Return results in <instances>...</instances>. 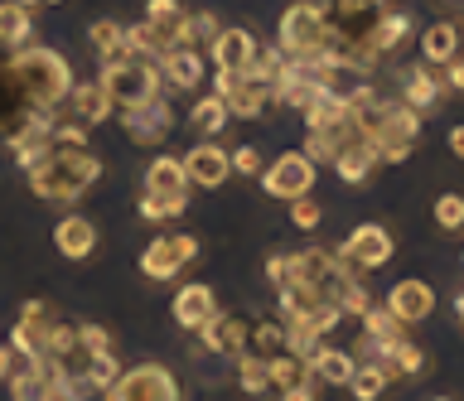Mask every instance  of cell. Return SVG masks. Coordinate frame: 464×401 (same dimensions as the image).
Returning <instances> with one entry per match:
<instances>
[{
  "mask_svg": "<svg viewBox=\"0 0 464 401\" xmlns=\"http://www.w3.org/2000/svg\"><path fill=\"white\" fill-rule=\"evenodd\" d=\"M24 179L44 204H72L102 179V155H92V146H49L24 169Z\"/></svg>",
  "mask_w": 464,
  "mask_h": 401,
  "instance_id": "obj_1",
  "label": "cell"
},
{
  "mask_svg": "<svg viewBox=\"0 0 464 401\" xmlns=\"http://www.w3.org/2000/svg\"><path fill=\"white\" fill-rule=\"evenodd\" d=\"M353 121H358L362 140L377 150V160H387V165L411 160V150L420 140V117L406 102H392V97L372 92L368 102L353 107Z\"/></svg>",
  "mask_w": 464,
  "mask_h": 401,
  "instance_id": "obj_2",
  "label": "cell"
},
{
  "mask_svg": "<svg viewBox=\"0 0 464 401\" xmlns=\"http://www.w3.org/2000/svg\"><path fill=\"white\" fill-rule=\"evenodd\" d=\"M10 73L20 78V88L29 92V102L39 111L49 107H63L68 92H72V63L63 59L58 49L49 44H24V49H10Z\"/></svg>",
  "mask_w": 464,
  "mask_h": 401,
  "instance_id": "obj_3",
  "label": "cell"
},
{
  "mask_svg": "<svg viewBox=\"0 0 464 401\" xmlns=\"http://www.w3.org/2000/svg\"><path fill=\"white\" fill-rule=\"evenodd\" d=\"M276 53L285 63H324L329 59V0H295L276 24Z\"/></svg>",
  "mask_w": 464,
  "mask_h": 401,
  "instance_id": "obj_4",
  "label": "cell"
},
{
  "mask_svg": "<svg viewBox=\"0 0 464 401\" xmlns=\"http://www.w3.org/2000/svg\"><path fill=\"white\" fill-rule=\"evenodd\" d=\"M102 401H184V382L165 363H130L102 387Z\"/></svg>",
  "mask_w": 464,
  "mask_h": 401,
  "instance_id": "obj_5",
  "label": "cell"
},
{
  "mask_svg": "<svg viewBox=\"0 0 464 401\" xmlns=\"http://www.w3.org/2000/svg\"><path fill=\"white\" fill-rule=\"evenodd\" d=\"M116 121L126 126V136L136 140V146L160 150L174 136V126H179V111L169 107L165 92H155V97H145V102H136V107H121V117H116Z\"/></svg>",
  "mask_w": 464,
  "mask_h": 401,
  "instance_id": "obj_6",
  "label": "cell"
},
{
  "mask_svg": "<svg viewBox=\"0 0 464 401\" xmlns=\"http://www.w3.org/2000/svg\"><path fill=\"white\" fill-rule=\"evenodd\" d=\"M97 82H102V92L111 97V107L121 111V107H136V102H145V97L160 92V68L150 59H126V63L102 68Z\"/></svg>",
  "mask_w": 464,
  "mask_h": 401,
  "instance_id": "obj_7",
  "label": "cell"
},
{
  "mask_svg": "<svg viewBox=\"0 0 464 401\" xmlns=\"http://www.w3.org/2000/svg\"><path fill=\"white\" fill-rule=\"evenodd\" d=\"M314 179H319V165L310 160V155H300V150H285V155H276V160L261 169V194H271V198H304V194H314Z\"/></svg>",
  "mask_w": 464,
  "mask_h": 401,
  "instance_id": "obj_8",
  "label": "cell"
},
{
  "mask_svg": "<svg viewBox=\"0 0 464 401\" xmlns=\"http://www.w3.org/2000/svg\"><path fill=\"white\" fill-rule=\"evenodd\" d=\"M334 252H339L343 266L382 271L392 256H397V237H392V227H382V223H362V227H353V233H348Z\"/></svg>",
  "mask_w": 464,
  "mask_h": 401,
  "instance_id": "obj_9",
  "label": "cell"
},
{
  "mask_svg": "<svg viewBox=\"0 0 464 401\" xmlns=\"http://www.w3.org/2000/svg\"><path fill=\"white\" fill-rule=\"evenodd\" d=\"M194 256H198V237L194 233H160L150 247L140 252V276L145 281H174Z\"/></svg>",
  "mask_w": 464,
  "mask_h": 401,
  "instance_id": "obj_10",
  "label": "cell"
},
{
  "mask_svg": "<svg viewBox=\"0 0 464 401\" xmlns=\"http://www.w3.org/2000/svg\"><path fill=\"white\" fill-rule=\"evenodd\" d=\"M213 97H223V107L237 121H261V111L271 107V88L252 73H213Z\"/></svg>",
  "mask_w": 464,
  "mask_h": 401,
  "instance_id": "obj_11",
  "label": "cell"
},
{
  "mask_svg": "<svg viewBox=\"0 0 464 401\" xmlns=\"http://www.w3.org/2000/svg\"><path fill=\"white\" fill-rule=\"evenodd\" d=\"M58 314L49 300H24L20 305V320L10 324V348H20V353H34V358H44V348H49V334L58 329Z\"/></svg>",
  "mask_w": 464,
  "mask_h": 401,
  "instance_id": "obj_12",
  "label": "cell"
},
{
  "mask_svg": "<svg viewBox=\"0 0 464 401\" xmlns=\"http://www.w3.org/2000/svg\"><path fill=\"white\" fill-rule=\"evenodd\" d=\"M362 131H358V121H353V111H343V117H334L324 126H304V146L300 155H310L314 165H334L348 146H358Z\"/></svg>",
  "mask_w": 464,
  "mask_h": 401,
  "instance_id": "obj_13",
  "label": "cell"
},
{
  "mask_svg": "<svg viewBox=\"0 0 464 401\" xmlns=\"http://www.w3.org/2000/svg\"><path fill=\"white\" fill-rule=\"evenodd\" d=\"M155 68H160V92H184V97H198L203 78H208V53L179 44V49H169L165 59L155 63Z\"/></svg>",
  "mask_w": 464,
  "mask_h": 401,
  "instance_id": "obj_14",
  "label": "cell"
},
{
  "mask_svg": "<svg viewBox=\"0 0 464 401\" xmlns=\"http://www.w3.org/2000/svg\"><path fill=\"white\" fill-rule=\"evenodd\" d=\"M184 175H188V189H223V184L232 179V150H223L218 140H194L184 155Z\"/></svg>",
  "mask_w": 464,
  "mask_h": 401,
  "instance_id": "obj_15",
  "label": "cell"
},
{
  "mask_svg": "<svg viewBox=\"0 0 464 401\" xmlns=\"http://www.w3.org/2000/svg\"><path fill=\"white\" fill-rule=\"evenodd\" d=\"M256 34L246 30V24H223L218 30V39L208 44V63H213V73H246L256 59Z\"/></svg>",
  "mask_w": 464,
  "mask_h": 401,
  "instance_id": "obj_16",
  "label": "cell"
},
{
  "mask_svg": "<svg viewBox=\"0 0 464 401\" xmlns=\"http://www.w3.org/2000/svg\"><path fill=\"white\" fill-rule=\"evenodd\" d=\"M397 78H401V97H397V102H406L416 117H426V111H435L450 97L445 73H440V68H430V63H411V68H401Z\"/></svg>",
  "mask_w": 464,
  "mask_h": 401,
  "instance_id": "obj_17",
  "label": "cell"
},
{
  "mask_svg": "<svg viewBox=\"0 0 464 401\" xmlns=\"http://www.w3.org/2000/svg\"><path fill=\"white\" fill-rule=\"evenodd\" d=\"M246 339H252V324H246L242 314H227V310H218L213 320L198 329L203 348H213V353H223V358H242L246 353Z\"/></svg>",
  "mask_w": 464,
  "mask_h": 401,
  "instance_id": "obj_18",
  "label": "cell"
},
{
  "mask_svg": "<svg viewBox=\"0 0 464 401\" xmlns=\"http://www.w3.org/2000/svg\"><path fill=\"white\" fill-rule=\"evenodd\" d=\"M34 102H29V92L20 88V78L10 73V59H0V140H10L20 126L34 117Z\"/></svg>",
  "mask_w": 464,
  "mask_h": 401,
  "instance_id": "obj_19",
  "label": "cell"
},
{
  "mask_svg": "<svg viewBox=\"0 0 464 401\" xmlns=\"http://www.w3.org/2000/svg\"><path fill=\"white\" fill-rule=\"evenodd\" d=\"M169 310H174V324L188 329V334H198V329L218 314V295H213V285L194 281V285H179V295H174Z\"/></svg>",
  "mask_w": 464,
  "mask_h": 401,
  "instance_id": "obj_20",
  "label": "cell"
},
{
  "mask_svg": "<svg viewBox=\"0 0 464 401\" xmlns=\"http://www.w3.org/2000/svg\"><path fill=\"white\" fill-rule=\"evenodd\" d=\"M387 310L397 314L401 324H420V320H430V310H435V291L426 281L406 276V281H397L387 291Z\"/></svg>",
  "mask_w": 464,
  "mask_h": 401,
  "instance_id": "obj_21",
  "label": "cell"
},
{
  "mask_svg": "<svg viewBox=\"0 0 464 401\" xmlns=\"http://www.w3.org/2000/svg\"><path fill=\"white\" fill-rule=\"evenodd\" d=\"M53 247L68 256V262H87L97 252V223L82 218V213H63L53 223Z\"/></svg>",
  "mask_w": 464,
  "mask_h": 401,
  "instance_id": "obj_22",
  "label": "cell"
},
{
  "mask_svg": "<svg viewBox=\"0 0 464 401\" xmlns=\"http://www.w3.org/2000/svg\"><path fill=\"white\" fill-rule=\"evenodd\" d=\"M63 111H68L72 121H87V126H102V121H111V117H116L111 97L102 92V82H97V78H87V82H72V92H68Z\"/></svg>",
  "mask_w": 464,
  "mask_h": 401,
  "instance_id": "obj_23",
  "label": "cell"
},
{
  "mask_svg": "<svg viewBox=\"0 0 464 401\" xmlns=\"http://www.w3.org/2000/svg\"><path fill=\"white\" fill-rule=\"evenodd\" d=\"M411 30H416V20L406 15V10H387V5H382V15H377V24L368 30V44L377 49V59L387 63L392 53H397L406 39H411Z\"/></svg>",
  "mask_w": 464,
  "mask_h": 401,
  "instance_id": "obj_24",
  "label": "cell"
},
{
  "mask_svg": "<svg viewBox=\"0 0 464 401\" xmlns=\"http://www.w3.org/2000/svg\"><path fill=\"white\" fill-rule=\"evenodd\" d=\"M450 59H459V20H435L420 30V63L445 68Z\"/></svg>",
  "mask_w": 464,
  "mask_h": 401,
  "instance_id": "obj_25",
  "label": "cell"
},
{
  "mask_svg": "<svg viewBox=\"0 0 464 401\" xmlns=\"http://www.w3.org/2000/svg\"><path fill=\"white\" fill-rule=\"evenodd\" d=\"M188 372L198 377V387L223 392V387H232V377H237V358H223V353H213V348H203V343H194V348H188Z\"/></svg>",
  "mask_w": 464,
  "mask_h": 401,
  "instance_id": "obj_26",
  "label": "cell"
},
{
  "mask_svg": "<svg viewBox=\"0 0 464 401\" xmlns=\"http://www.w3.org/2000/svg\"><path fill=\"white\" fill-rule=\"evenodd\" d=\"M184 121L194 126V136L198 140H218L227 131V121H232V111L223 107V97H213V92H203V97H194V107L184 111Z\"/></svg>",
  "mask_w": 464,
  "mask_h": 401,
  "instance_id": "obj_27",
  "label": "cell"
},
{
  "mask_svg": "<svg viewBox=\"0 0 464 401\" xmlns=\"http://www.w3.org/2000/svg\"><path fill=\"white\" fill-rule=\"evenodd\" d=\"M358 324H362V339H358V353H362V358H368L372 348H382V343H397V339H406V324H401V320H397V314H392L387 305H382V310L372 305V310L362 314Z\"/></svg>",
  "mask_w": 464,
  "mask_h": 401,
  "instance_id": "obj_28",
  "label": "cell"
},
{
  "mask_svg": "<svg viewBox=\"0 0 464 401\" xmlns=\"http://www.w3.org/2000/svg\"><path fill=\"white\" fill-rule=\"evenodd\" d=\"M368 358H372V363H382V368L392 372V382H397V377H416V372L426 368V353H420V343H411V339L382 343V348H372Z\"/></svg>",
  "mask_w": 464,
  "mask_h": 401,
  "instance_id": "obj_29",
  "label": "cell"
},
{
  "mask_svg": "<svg viewBox=\"0 0 464 401\" xmlns=\"http://www.w3.org/2000/svg\"><path fill=\"white\" fill-rule=\"evenodd\" d=\"M5 387H10V401H58V396H68L63 382H58L44 363H39L34 372H20V377H10Z\"/></svg>",
  "mask_w": 464,
  "mask_h": 401,
  "instance_id": "obj_30",
  "label": "cell"
},
{
  "mask_svg": "<svg viewBox=\"0 0 464 401\" xmlns=\"http://www.w3.org/2000/svg\"><path fill=\"white\" fill-rule=\"evenodd\" d=\"M353 368H358V358L348 348H319L310 358V377L324 382V387H348L353 382Z\"/></svg>",
  "mask_w": 464,
  "mask_h": 401,
  "instance_id": "obj_31",
  "label": "cell"
},
{
  "mask_svg": "<svg viewBox=\"0 0 464 401\" xmlns=\"http://www.w3.org/2000/svg\"><path fill=\"white\" fill-rule=\"evenodd\" d=\"M145 194H188V175L179 155H155L145 165Z\"/></svg>",
  "mask_w": 464,
  "mask_h": 401,
  "instance_id": "obj_32",
  "label": "cell"
},
{
  "mask_svg": "<svg viewBox=\"0 0 464 401\" xmlns=\"http://www.w3.org/2000/svg\"><path fill=\"white\" fill-rule=\"evenodd\" d=\"M184 15L188 10L179 5V0H145V24H155L169 49L184 44Z\"/></svg>",
  "mask_w": 464,
  "mask_h": 401,
  "instance_id": "obj_33",
  "label": "cell"
},
{
  "mask_svg": "<svg viewBox=\"0 0 464 401\" xmlns=\"http://www.w3.org/2000/svg\"><path fill=\"white\" fill-rule=\"evenodd\" d=\"M34 39V10L0 0V49H24Z\"/></svg>",
  "mask_w": 464,
  "mask_h": 401,
  "instance_id": "obj_34",
  "label": "cell"
},
{
  "mask_svg": "<svg viewBox=\"0 0 464 401\" xmlns=\"http://www.w3.org/2000/svg\"><path fill=\"white\" fill-rule=\"evenodd\" d=\"M377 165H382V160H377V150L368 146V140H358V146H348L339 160H334V175L358 189V184H368V179H372V169H377Z\"/></svg>",
  "mask_w": 464,
  "mask_h": 401,
  "instance_id": "obj_35",
  "label": "cell"
},
{
  "mask_svg": "<svg viewBox=\"0 0 464 401\" xmlns=\"http://www.w3.org/2000/svg\"><path fill=\"white\" fill-rule=\"evenodd\" d=\"M266 368H271V387H276V392H290V387L314 382L310 377V358H300V353H276V358H266Z\"/></svg>",
  "mask_w": 464,
  "mask_h": 401,
  "instance_id": "obj_36",
  "label": "cell"
},
{
  "mask_svg": "<svg viewBox=\"0 0 464 401\" xmlns=\"http://www.w3.org/2000/svg\"><path fill=\"white\" fill-rule=\"evenodd\" d=\"M392 387V372L382 363H372V358H362V363L353 368V382H348V392H353V401H377Z\"/></svg>",
  "mask_w": 464,
  "mask_h": 401,
  "instance_id": "obj_37",
  "label": "cell"
},
{
  "mask_svg": "<svg viewBox=\"0 0 464 401\" xmlns=\"http://www.w3.org/2000/svg\"><path fill=\"white\" fill-rule=\"evenodd\" d=\"M232 387H237V392H246V396L271 392V368H266V358L242 353V358H237V377H232Z\"/></svg>",
  "mask_w": 464,
  "mask_h": 401,
  "instance_id": "obj_38",
  "label": "cell"
},
{
  "mask_svg": "<svg viewBox=\"0 0 464 401\" xmlns=\"http://www.w3.org/2000/svg\"><path fill=\"white\" fill-rule=\"evenodd\" d=\"M246 353H256V358L285 353V320H256L252 339H246Z\"/></svg>",
  "mask_w": 464,
  "mask_h": 401,
  "instance_id": "obj_39",
  "label": "cell"
},
{
  "mask_svg": "<svg viewBox=\"0 0 464 401\" xmlns=\"http://www.w3.org/2000/svg\"><path fill=\"white\" fill-rule=\"evenodd\" d=\"M188 194H140V218L145 223H174L184 218Z\"/></svg>",
  "mask_w": 464,
  "mask_h": 401,
  "instance_id": "obj_40",
  "label": "cell"
},
{
  "mask_svg": "<svg viewBox=\"0 0 464 401\" xmlns=\"http://www.w3.org/2000/svg\"><path fill=\"white\" fill-rule=\"evenodd\" d=\"M218 30H223V24H218L213 10H198V15L188 10V15H184V44L188 49H208L213 39H218Z\"/></svg>",
  "mask_w": 464,
  "mask_h": 401,
  "instance_id": "obj_41",
  "label": "cell"
},
{
  "mask_svg": "<svg viewBox=\"0 0 464 401\" xmlns=\"http://www.w3.org/2000/svg\"><path fill=\"white\" fill-rule=\"evenodd\" d=\"M368 310H372V295H368L362 271H358V276H348V285L339 291V314H343V320H362Z\"/></svg>",
  "mask_w": 464,
  "mask_h": 401,
  "instance_id": "obj_42",
  "label": "cell"
},
{
  "mask_svg": "<svg viewBox=\"0 0 464 401\" xmlns=\"http://www.w3.org/2000/svg\"><path fill=\"white\" fill-rule=\"evenodd\" d=\"M430 218L440 233H464V194H440L430 208Z\"/></svg>",
  "mask_w": 464,
  "mask_h": 401,
  "instance_id": "obj_43",
  "label": "cell"
},
{
  "mask_svg": "<svg viewBox=\"0 0 464 401\" xmlns=\"http://www.w3.org/2000/svg\"><path fill=\"white\" fill-rule=\"evenodd\" d=\"M116 372H121V363H116V353H92V363H87V377H82L87 396L102 392V387H111Z\"/></svg>",
  "mask_w": 464,
  "mask_h": 401,
  "instance_id": "obj_44",
  "label": "cell"
},
{
  "mask_svg": "<svg viewBox=\"0 0 464 401\" xmlns=\"http://www.w3.org/2000/svg\"><path fill=\"white\" fill-rule=\"evenodd\" d=\"M319 223H324V208L314 204V194L290 198V227H300V233H319Z\"/></svg>",
  "mask_w": 464,
  "mask_h": 401,
  "instance_id": "obj_45",
  "label": "cell"
},
{
  "mask_svg": "<svg viewBox=\"0 0 464 401\" xmlns=\"http://www.w3.org/2000/svg\"><path fill=\"white\" fill-rule=\"evenodd\" d=\"M121 20H92L87 24V44H92V53H107L111 44H121Z\"/></svg>",
  "mask_w": 464,
  "mask_h": 401,
  "instance_id": "obj_46",
  "label": "cell"
},
{
  "mask_svg": "<svg viewBox=\"0 0 464 401\" xmlns=\"http://www.w3.org/2000/svg\"><path fill=\"white\" fill-rule=\"evenodd\" d=\"M78 339H82V348L87 353H116V339H111V329L107 324H78Z\"/></svg>",
  "mask_w": 464,
  "mask_h": 401,
  "instance_id": "obj_47",
  "label": "cell"
},
{
  "mask_svg": "<svg viewBox=\"0 0 464 401\" xmlns=\"http://www.w3.org/2000/svg\"><path fill=\"white\" fill-rule=\"evenodd\" d=\"M232 169H237V175H261V169H266V155L256 146H237L232 150Z\"/></svg>",
  "mask_w": 464,
  "mask_h": 401,
  "instance_id": "obj_48",
  "label": "cell"
},
{
  "mask_svg": "<svg viewBox=\"0 0 464 401\" xmlns=\"http://www.w3.org/2000/svg\"><path fill=\"white\" fill-rule=\"evenodd\" d=\"M440 73H445V88L450 92H464V59H450Z\"/></svg>",
  "mask_w": 464,
  "mask_h": 401,
  "instance_id": "obj_49",
  "label": "cell"
},
{
  "mask_svg": "<svg viewBox=\"0 0 464 401\" xmlns=\"http://www.w3.org/2000/svg\"><path fill=\"white\" fill-rule=\"evenodd\" d=\"M266 281L271 285H285V252H271L266 256Z\"/></svg>",
  "mask_w": 464,
  "mask_h": 401,
  "instance_id": "obj_50",
  "label": "cell"
},
{
  "mask_svg": "<svg viewBox=\"0 0 464 401\" xmlns=\"http://www.w3.org/2000/svg\"><path fill=\"white\" fill-rule=\"evenodd\" d=\"M285 401H319V387L314 382H304V387H290V392H281Z\"/></svg>",
  "mask_w": 464,
  "mask_h": 401,
  "instance_id": "obj_51",
  "label": "cell"
},
{
  "mask_svg": "<svg viewBox=\"0 0 464 401\" xmlns=\"http://www.w3.org/2000/svg\"><path fill=\"white\" fill-rule=\"evenodd\" d=\"M450 155H459V160H464V121L450 126Z\"/></svg>",
  "mask_w": 464,
  "mask_h": 401,
  "instance_id": "obj_52",
  "label": "cell"
},
{
  "mask_svg": "<svg viewBox=\"0 0 464 401\" xmlns=\"http://www.w3.org/2000/svg\"><path fill=\"white\" fill-rule=\"evenodd\" d=\"M10 382V343H0V387Z\"/></svg>",
  "mask_w": 464,
  "mask_h": 401,
  "instance_id": "obj_53",
  "label": "cell"
},
{
  "mask_svg": "<svg viewBox=\"0 0 464 401\" xmlns=\"http://www.w3.org/2000/svg\"><path fill=\"white\" fill-rule=\"evenodd\" d=\"M455 310H459V329H464V291H459V300H455Z\"/></svg>",
  "mask_w": 464,
  "mask_h": 401,
  "instance_id": "obj_54",
  "label": "cell"
},
{
  "mask_svg": "<svg viewBox=\"0 0 464 401\" xmlns=\"http://www.w3.org/2000/svg\"><path fill=\"white\" fill-rule=\"evenodd\" d=\"M14 5H24V10H34V5H44V0H14Z\"/></svg>",
  "mask_w": 464,
  "mask_h": 401,
  "instance_id": "obj_55",
  "label": "cell"
},
{
  "mask_svg": "<svg viewBox=\"0 0 464 401\" xmlns=\"http://www.w3.org/2000/svg\"><path fill=\"white\" fill-rule=\"evenodd\" d=\"M44 5H63V0H44Z\"/></svg>",
  "mask_w": 464,
  "mask_h": 401,
  "instance_id": "obj_56",
  "label": "cell"
},
{
  "mask_svg": "<svg viewBox=\"0 0 464 401\" xmlns=\"http://www.w3.org/2000/svg\"><path fill=\"white\" fill-rule=\"evenodd\" d=\"M377 5H392V0H377Z\"/></svg>",
  "mask_w": 464,
  "mask_h": 401,
  "instance_id": "obj_57",
  "label": "cell"
},
{
  "mask_svg": "<svg viewBox=\"0 0 464 401\" xmlns=\"http://www.w3.org/2000/svg\"><path fill=\"white\" fill-rule=\"evenodd\" d=\"M435 401H450V396H435Z\"/></svg>",
  "mask_w": 464,
  "mask_h": 401,
  "instance_id": "obj_58",
  "label": "cell"
}]
</instances>
